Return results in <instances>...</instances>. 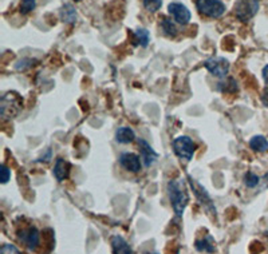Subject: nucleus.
<instances>
[{
    "mask_svg": "<svg viewBox=\"0 0 268 254\" xmlns=\"http://www.w3.org/2000/svg\"><path fill=\"white\" fill-rule=\"evenodd\" d=\"M133 36H134L136 44H140L141 47H148V44H149L150 42L149 31L145 30V28H137V30L133 32Z\"/></svg>",
    "mask_w": 268,
    "mask_h": 254,
    "instance_id": "nucleus-17",
    "label": "nucleus"
},
{
    "mask_svg": "<svg viewBox=\"0 0 268 254\" xmlns=\"http://www.w3.org/2000/svg\"><path fill=\"white\" fill-rule=\"evenodd\" d=\"M196 149H197V145L186 135L177 136L176 139L173 140V150H175V153H176V155L180 158L181 161H185V162H189L193 158Z\"/></svg>",
    "mask_w": 268,
    "mask_h": 254,
    "instance_id": "nucleus-3",
    "label": "nucleus"
},
{
    "mask_svg": "<svg viewBox=\"0 0 268 254\" xmlns=\"http://www.w3.org/2000/svg\"><path fill=\"white\" fill-rule=\"evenodd\" d=\"M75 1H81V0H75Z\"/></svg>",
    "mask_w": 268,
    "mask_h": 254,
    "instance_id": "nucleus-31",
    "label": "nucleus"
},
{
    "mask_svg": "<svg viewBox=\"0 0 268 254\" xmlns=\"http://www.w3.org/2000/svg\"><path fill=\"white\" fill-rule=\"evenodd\" d=\"M168 195L171 199V205L173 207V211L176 213L177 218L182 217L185 211V207L188 205L189 197L182 180H172L168 184Z\"/></svg>",
    "mask_w": 268,
    "mask_h": 254,
    "instance_id": "nucleus-1",
    "label": "nucleus"
},
{
    "mask_svg": "<svg viewBox=\"0 0 268 254\" xmlns=\"http://www.w3.org/2000/svg\"><path fill=\"white\" fill-rule=\"evenodd\" d=\"M263 79L266 80V83L268 84V64L267 66H264L263 68Z\"/></svg>",
    "mask_w": 268,
    "mask_h": 254,
    "instance_id": "nucleus-28",
    "label": "nucleus"
},
{
    "mask_svg": "<svg viewBox=\"0 0 268 254\" xmlns=\"http://www.w3.org/2000/svg\"><path fill=\"white\" fill-rule=\"evenodd\" d=\"M50 159H51V150H47V154L43 155V157L40 158L39 161H44V162H49Z\"/></svg>",
    "mask_w": 268,
    "mask_h": 254,
    "instance_id": "nucleus-27",
    "label": "nucleus"
},
{
    "mask_svg": "<svg viewBox=\"0 0 268 254\" xmlns=\"http://www.w3.org/2000/svg\"><path fill=\"white\" fill-rule=\"evenodd\" d=\"M259 181L260 178L256 174H254V173H251V171H248L246 176H244V184H246L247 188L250 189H254L256 188L258 185H259Z\"/></svg>",
    "mask_w": 268,
    "mask_h": 254,
    "instance_id": "nucleus-21",
    "label": "nucleus"
},
{
    "mask_svg": "<svg viewBox=\"0 0 268 254\" xmlns=\"http://www.w3.org/2000/svg\"><path fill=\"white\" fill-rule=\"evenodd\" d=\"M168 11H169V13L172 15V18L175 19L179 24L186 26V24L190 22L192 13H190V11L188 9V7L182 4V3L173 1V3L168 5Z\"/></svg>",
    "mask_w": 268,
    "mask_h": 254,
    "instance_id": "nucleus-8",
    "label": "nucleus"
},
{
    "mask_svg": "<svg viewBox=\"0 0 268 254\" xmlns=\"http://www.w3.org/2000/svg\"><path fill=\"white\" fill-rule=\"evenodd\" d=\"M225 84H227V86L220 84V90H221L223 92H232V90H231L229 87H232L235 91H238V84H236V82H235L233 79H231V78L227 79V80H225Z\"/></svg>",
    "mask_w": 268,
    "mask_h": 254,
    "instance_id": "nucleus-24",
    "label": "nucleus"
},
{
    "mask_svg": "<svg viewBox=\"0 0 268 254\" xmlns=\"http://www.w3.org/2000/svg\"><path fill=\"white\" fill-rule=\"evenodd\" d=\"M194 248L197 252H201V253H208L212 254L216 252L215 246V240L211 234H207V236L201 238V240H197L194 242Z\"/></svg>",
    "mask_w": 268,
    "mask_h": 254,
    "instance_id": "nucleus-14",
    "label": "nucleus"
},
{
    "mask_svg": "<svg viewBox=\"0 0 268 254\" xmlns=\"http://www.w3.org/2000/svg\"><path fill=\"white\" fill-rule=\"evenodd\" d=\"M61 19L62 22L65 23H75L77 19H78V13H77V9L73 4H65L61 8Z\"/></svg>",
    "mask_w": 268,
    "mask_h": 254,
    "instance_id": "nucleus-16",
    "label": "nucleus"
},
{
    "mask_svg": "<svg viewBox=\"0 0 268 254\" xmlns=\"http://www.w3.org/2000/svg\"><path fill=\"white\" fill-rule=\"evenodd\" d=\"M145 254H159V253H145Z\"/></svg>",
    "mask_w": 268,
    "mask_h": 254,
    "instance_id": "nucleus-30",
    "label": "nucleus"
},
{
    "mask_svg": "<svg viewBox=\"0 0 268 254\" xmlns=\"http://www.w3.org/2000/svg\"><path fill=\"white\" fill-rule=\"evenodd\" d=\"M0 254H22V252H20V250H19L15 245L5 244V245L1 246V249H0Z\"/></svg>",
    "mask_w": 268,
    "mask_h": 254,
    "instance_id": "nucleus-23",
    "label": "nucleus"
},
{
    "mask_svg": "<svg viewBox=\"0 0 268 254\" xmlns=\"http://www.w3.org/2000/svg\"><path fill=\"white\" fill-rule=\"evenodd\" d=\"M267 237H268V233H267Z\"/></svg>",
    "mask_w": 268,
    "mask_h": 254,
    "instance_id": "nucleus-32",
    "label": "nucleus"
},
{
    "mask_svg": "<svg viewBox=\"0 0 268 254\" xmlns=\"http://www.w3.org/2000/svg\"><path fill=\"white\" fill-rule=\"evenodd\" d=\"M188 181L189 184H190V186H192V189H193V193L194 195H196V198H197V201L200 202L202 207H204V210L208 211L209 214L216 215V207L215 205H213V202H212L211 197H209V194H208L207 190L202 188L197 181L193 180L192 177H188Z\"/></svg>",
    "mask_w": 268,
    "mask_h": 254,
    "instance_id": "nucleus-6",
    "label": "nucleus"
},
{
    "mask_svg": "<svg viewBox=\"0 0 268 254\" xmlns=\"http://www.w3.org/2000/svg\"><path fill=\"white\" fill-rule=\"evenodd\" d=\"M23 107L22 98L15 92H8L1 97L0 101V115L4 121L15 118Z\"/></svg>",
    "mask_w": 268,
    "mask_h": 254,
    "instance_id": "nucleus-2",
    "label": "nucleus"
},
{
    "mask_svg": "<svg viewBox=\"0 0 268 254\" xmlns=\"http://www.w3.org/2000/svg\"><path fill=\"white\" fill-rule=\"evenodd\" d=\"M262 101H263V103L268 107V91H266L263 94V97H262Z\"/></svg>",
    "mask_w": 268,
    "mask_h": 254,
    "instance_id": "nucleus-29",
    "label": "nucleus"
},
{
    "mask_svg": "<svg viewBox=\"0 0 268 254\" xmlns=\"http://www.w3.org/2000/svg\"><path fill=\"white\" fill-rule=\"evenodd\" d=\"M138 146H140V153L142 162H144L145 167H150L156 161H157L159 154L154 151L153 147H152L145 139H138Z\"/></svg>",
    "mask_w": 268,
    "mask_h": 254,
    "instance_id": "nucleus-10",
    "label": "nucleus"
},
{
    "mask_svg": "<svg viewBox=\"0 0 268 254\" xmlns=\"http://www.w3.org/2000/svg\"><path fill=\"white\" fill-rule=\"evenodd\" d=\"M1 184H7L11 178V170L5 165H1Z\"/></svg>",
    "mask_w": 268,
    "mask_h": 254,
    "instance_id": "nucleus-26",
    "label": "nucleus"
},
{
    "mask_svg": "<svg viewBox=\"0 0 268 254\" xmlns=\"http://www.w3.org/2000/svg\"><path fill=\"white\" fill-rule=\"evenodd\" d=\"M204 66L213 76L220 79H224L229 71V62L225 58H209L205 61Z\"/></svg>",
    "mask_w": 268,
    "mask_h": 254,
    "instance_id": "nucleus-7",
    "label": "nucleus"
},
{
    "mask_svg": "<svg viewBox=\"0 0 268 254\" xmlns=\"http://www.w3.org/2000/svg\"><path fill=\"white\" fill-rule=\"evenodd\" d=\"M250 146L252 150L263 153L268 150V140L263 135H255L250 140Z\"/></svg>",
    "mask_w": 268,
    "mask_h": 254,
    "instance_id": "nucleus-18",
    "label": "nucleus"
},
{
    "mask_svg": "<svg viewBox=\"0 0 268 254\" xmlns=\"http://www.w3.org/2000/svg\"><path fill=\"white\" fill-rule=\"evenodd\" d=\"M161 27H163L164 32H165L168 36H171V38H175V36H177V34H179L176 24H175V22H173L172 19L163 18V20H161Z\"/></svg>",
    "mask_w": 268,
    "mask_h": 254,
    "instance_id": "nucleus-19",
    "label": "nucleus"
},
{
    "mask_svg": "<svg viewBox=\"0 0 268 254\" xmlns=\"http://www.w3.org/2000/svg\"><path fill=\"white\" fill-rule=\"evenodd\" d=\"M19 240L26 245L27 249L35 250L40 244V233L38 229L31 226L19 233Z\"/></svg>",
    "mask_w": 268,
    "mask_h": 254,
    "instance_id": "nucleus-9",
    "label": "nucleus"
},
{
    "mask_svg": "<svg viewBox=\"0 0 268 254\" xmlns=\"http://www.w3.org/2000/svg\"><path fill=\"white\" fill-rule=\"evenodd\" d=\"M260 0H238L235 4V15L239 20L248 22L259 11Z\"/></svg>",
    "mask_w": 268,
    "mask_h": 254,
    "instance_id": "nucleus-5",
    "label": "nucleus"
},
{
    "mask_svg": "<svg viewBox=\"0 0 268 254\" xmlns=\"http://www.w3.org/2000/svg\"><path fill=\"white\" fill-rule=\"evenodd\" d=\"M196 7H197L198 12L212 19L221 18L227 9L221 0H197Z\"/></svg>",
    "mask_w": 268,
    "mask_h": 254,
    "instance_id": "nucleus-4",
    "label": "nucleus"
},
{
    "mask_svg": "<svg viewBox=\"0 0 268 254\" xmlns=\"http://www.w3.org/2000/svg\"><path fill=\"white\" fill-rule=\"evenodd\" d=\"M111 248L114 254H133L132 246L129 245L122 236L111 237Z\"/></svg>",
    "mask_w": 268,
    "mask_h": 254,
    "instance_id": "nucleus-12",
    "label": "nucleus"
},
{
    "mask_svg": "<svg viewBox=\"0 0 268 254\" xmlns=\"http://www.w3.org/2000/svg\"><path fill=\"white\" fill-rule=\"evenodd\" d=\"M119 165L125 170L132 171V173H138L141 170V159L138 155L133 153H123L119 157Z\"/></svg>",
    "mask_w": 268,
    "mask_h": 254,
    "instance_id": "nucleus-11",
    "label": "nucleus"
},
{
    "mask_svg": "<svg viewBox=\"0 0 268 254\" xmlns=\"http://www.w3.org/2000/svg\"><path fill=\"white\" fill-rule=\"evenodd\" d=\"M134 139H136V134L130 127H119L115 131V140L119 143L126 145V143H132Z\"/></svg>",
    "mask_w": 268,
    "mask_h": 254,
    "instance_id": "nucleus-15",
    "label": "nucleus"
},
{
    "mask_svg": "<svg viewBox=\"0 0 268 254\" xmlns=\"http://www.w3.org/2000/svg\"><path fill=\"white\" fill-rule=\"evenodd\" d=\"M163 5V0H144V7L148 12H157Z\"/></svg>",
    "mask_w": 268,
    "mask_h": 254,
    "instance_id": "nucleus-20",
    "label": "nucleus"
},
{
    "mask_svg": "<svg viewBox=\"0 0 268 254\" xmlns=\"http://www.w3.org/2000/svg\"><path fill=\"white\" fill-rule=\"evenodd\" d=\"M70 163L62 159V158H58L57 162H55V166H54V177L57 178V181L62 182L65 181L70 174Z\"/></svg>",
    "mask_w": 268,
    "mask_h": 254,
    "instance_id": "nucleus-13",
    "label": "nucleus"
},
{
    "mask_svg": "<svg viewBox=\"0 0 268 254\" xmlns=\"http://www.w3.org/2000/svg\"><path fill=\"white\" fill-rule=\"evenodd\" d=\"M35 5L36 0H22V3H20V13H23V15L30 13L31 11L35 9Z\"/></svg>",
    "mask_w": 268,
    "mask_h": 254,
    "instance_id": "nucleus-22",
    "label": "nucleus"
},
{
    "mask_svg": "<svg viewBox=\"0 0 268 254\" xmlns=\"http://www.w3.org/2000/svg\"><path fill=\"white\" fill-rule=\"evenodd\" d=\"M32 66V61L31 59H22V61H19L16 64H15V68L18 71H24L27 68H30Z\"/></svg>",
    "mask_w": 268,
    "mask_h": 254,
    "instance_id": "nucleus-25",
    "label": "nucleus"
}]
</instances>
